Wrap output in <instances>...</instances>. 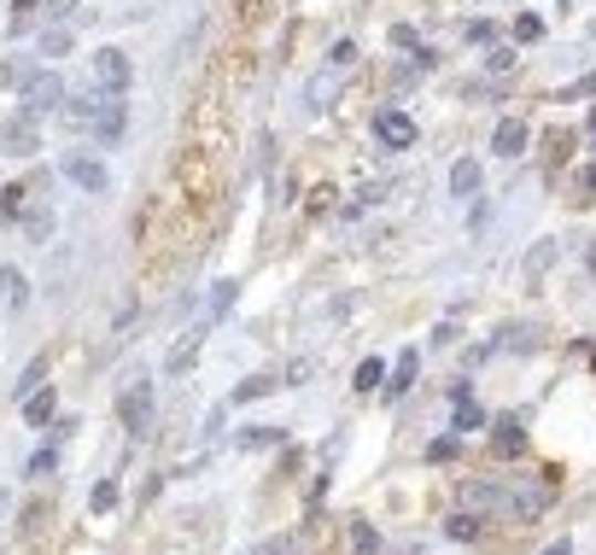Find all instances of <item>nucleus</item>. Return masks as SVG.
<instances>
[{"label":"nucleus","mask_w":596,"mask_h":555,"mask_svg":"<svg viewBox=\"0 0 596 555\" xmlns=\"http://www.w3.org/2000/svg\"><path fill=\"white\" fill-rule=\"evenodd\" d=\"M550 498H556V480L544 474H485V480H462L457 485V509H474L480 521H539Z\"/></svg>","instance_id":"1"},{"label":"nucleus","mask_w":596,"mask_h":555,"mask_svg":"<svg viewBox=\"0 0 596 555\" xmlns=\"http://www.w3.org/2000/svg\"><path fill=\"white\" fill-rule=\"evenodd\" d=\"M65 76H59L53 65H35V76L24 82V88H18V112H24V117H59V106H65Z\"/></svg>","instance_id":"2"},{"label":"nucleus","mask_w":596,"mask_h":555,"mask_svg":"<svg viewBox=\"0 0 596 555\" xmlns=\"http://www.w3.org/2000/svg\"><path fill=\"white\" fill-rule=\"evenodd\" d=\"M117 421L129 427V439H147V433H153V380H147V375H135V386H123Z\"/></svg>","instance_id":"3"},{"label":"nucleus","mask_w":596,"mask_h":555,"mask_svg":"<svg viewBox=\"0 0 596 555\" xmlns=\"http://www.w3.org/2000/svg\"><path fill=\"white\" fill-rule=\"evenodd\" d=\"M88 76H94V88H106V94H129L135 65H129V53H123V48H100L88 59Z\"/></svg>","instance_id":"4"},{"label":"nucleus","mask_w":596,"mask_h":555,"mask_svg":"<svg viewBox=\"0 0 596 555\" xmlns=\"http://www.w3.org/2000/svg\"><path fill=\"white\" fill-rule=\"evenodd\" d=\"M59 176H65L71 188H82V193H106V188H112V170H106V158H94V153H65V164H59Z\"/></svg>","instance_id":"5"},{"label":"nucleus","mask_w":596,"mask_h":555,"mask_svg":"<svg viewBox=\"0 0 596 555\" xmlns=\"http://www.w3.org/2000/svg\"><path fill=\"white\" fill-rule=\"evenodd\" d=\"M106 88H82V94H65V106H59V123H65L71 135H88L94 129V117L106 112Z\"/></svg>","instance_id":"6"},{"label":"nucleus","mask_w":596,"mask_h":555,"mask_svg":"<svg viewBox=\"0 0 596 555\" xmlns=\"http://www.w3.org/2000/svg\"><path fill=\"white\" fill-rule=\"evenodd\" d=\"M375 140L386 153H404V147H416V117L398 112V106H380L375 112Z\"/></svg>","instance_id":"7"},{"label":"nucleus","mask_w":596,"mask_h":555,"mask_svg":"<svg viewBox=\"0 0 596 555\" xmlns=\"http://www.w3.org/2000/svg\"><path fill=\"white\" fill-rule=\"evenodd\" d=\"M123 129H129V100L112 94V100H106V112L94 117V129H88V135H94V147H117Z\"/></svg>","instance_id":"8"},{"label":"nucleus","mask_w":596,"mask_h":555,"mask_svg":"<svg viewBox=\"0 0 596 555\" xmlns=\"http://www.w3.org/2000/svg\"><path fill=\"white\" fill-rule=\"evenodd\" d=\"M205 334H211V322L199 316V322L188 327V334H181V339L170 345V357H164V375H188V368L199 363V345H205Z\"/></svg>","instance_id":"9"},{"label":"nucleus","mask_w":596,"mask_h":555,"mask_svg":"<svg viewBox=\"0 0 596 555\" xmlns=\"http://www.w3.org/2000/svg\"><path fill=\"white\" fill-rule=\"evenodd\" d=\"M0 153L35 158V153H41V117H24V112H18V117L7 123V140H0Z\"/></svg>","instance_id":"10"},{"label":"nucleus","mask_w":596,"mask_h":555,"mask_svg":"<svg viewBox=\"0 0 596 555\" xmlns=\"http://www.w3.org/2000/svg\"><path fill=\"white\" fill-rule=\"evenodd\" d=\"M480 193H485L480 158H457V164H450V199H457V205H474Z\"/></svg>","instance_id":"11"},{"label":"nucleus","mask_w":596,"mask_h":555,"mask_svg":"<svg viewBox=\"0 0 596 555\" xmlns=\"http://www.w3.org/2000/svg\"><path fill=\"white\" fill-rule=\"evenodd\" d=\"M562 263V240H532V252H526V263H521V281L526 286H544V275Z\"/></svg>","instance_id":"12"},{"label":"nucleus","mask_w":596,"mask_h":555,"mask_svg":"<svg viewBox=\"0 0 596 555\" xmlns=\"http://www.w3.org/2000/svg\"><path fill=\"white\" fill-rule=\"evenodd\" d=\"M526 140H532L526 123H521V117H503L498 129H491V153H498V158H521V153H526Z\"/></svg>","instance_id":"13"},{"label":"nucleus","mask_w":596,"mask_h":555,"mask_svg":"<svg viewBox=\"0 0 596 555\" xmlns=\"http://www.w3.org/2000/svg\"><path fill=\"white\" fill-rule=\"evenodd\" d=\"M491 450H498V457H521L526 450V416H498V427H491Z\"/></svg>","instance_id":"14"},{"label":"nucleus","mask_w":596,"mask_h":555,"mask_svg":"<svg viewBox=\"0 0 596 555\" xmlns=\"http://www.w3.org/2000/svg\"><path fill=\"white\" fill-rule=\"evenodd\" d=\"M18 409H24V427H53L59 421V392H53V386H41V392H30Z\"/></svg>","instance_id":"15"},{"label":"nucleus","mask_w":596,"mask_h":555,"mask_svg":"<svg viewBox=\"0 0 596 555\" xmlns=\"http://www.w3.org/2000/svg\"><path fill=\"white\" fill-rule=\"evenodd\" d=\"M416 375H421V352H404V357L393 363V375H386L380 392H386V398H404L409 386H416Z\"/></svg>","instance_id":"16"},{"label":"nucleus","mask_w":596,"mask_h":555,"mask_svg":"<svg viewBox=\"0 0 596 555\" xmlns=\"http://www.w3.org/2000/svg\"><path fill=\"white\" fill-rule=\"evenodd\" d=\"M24 304H30V275L7 263L0 270V311H24Z\"/></svg>","instance_id":"17"},{"label":"nucleus","mask_w":596,"mask_h":555,"mask_svg":"<svg viewBox=\"0 0 596 555\" xmlns=\"http://www.w3.org/2000/svg\"><path fill=\"white\" fill-rule=\"evenodd\" d=\"M71 48H76V35H71V24H48V30L35 35V53L48 59V65H53V59H65Z\"/></svg>","instance_id":"18"},{"label":"nucleus","mask_w":596,"mask_h":555,"mask_svg":"<svg viewBox=\"0 0 596 555\" xmlns=\"http://www.w3.org/2000/svg\"><path fill=\"white\" fill-rule=\"evenodd\" d=\"M30 193H35V181H0V217L18 222L30 211Z\"/></svg>","instance_id":"19"},{"label":"nucleus","mask_w":596,"mask_h":555,"mask_svg":"<svg viewBox=\"0 0 596 555\" xmlns=\"http://www.w3.org/2000/svg\"><path fill=\"white\" fill-rule=\"evenodd\" d=\"M18 229H24L30 245H48L53 240V211H48V205H30V211L18 217Z\"/></svg>","instance_id":"20"},{"label":"nucleus","mask_w":596,"mask_h":555,"mask_svg":"<svg viewBox=\"0 0 596 555\" xmlns=\"http://www.w3.org/2000/svg\"><path fill=\"white\" fill-rule=\"evenodd\" d=\"M485 532V521L474 515V509H450V521H445V538H457V544H474Z\"/></svg>","instance_id":"21"},{"label":"nucleus","mask_w":596,"mask_h":555,"mask_svg":"<svg viewBox=\"0 0 596 555\" xmlns=\"http://www.w3.org/2000/svg\"><path fill=\"white\" fill-rule=\"evenodd\" d=\"M539 327H532V322H509L503 327V339H498V352H539Z\"/></svg>","instance_id":"22"},{"label":"nucleus","mask_w":596,"mask_h":555,"mask_svg":"<svg viewBox=\"0 0 596 555\" xmlns=\"http://www.w3.org/2000/svg\"><path fill=\"white\" fill-rule=\"evenodd\" d=\"M457 404V416H450V433H474V427H485V409L474 404V392H462V398H450Z\"/></svg>","instance_id":"23"},{"label":"nucleus","mask_w":596,"mask_h":555,"mask_svg":"<svg viewBox=\"0 0 596 555\" xmlns=\"http://www.w3.org/2000/svg\"><path fill=\"white\" fill-rule=\"evenodd\" d=\"M275 444H286V433H281V427H270V421L245 427V433L234 439V450H275Z\"/></svg>","instance_id":"24"},{"label":"nucleus","mask_w":596,"mask_h":555,"mask_svg":"<svg viewBox=\"0 0 596 555\" xmlns=\"http://www.w3.org/2000/svg\"><path fill=\"white\" fill-rule=\"evenodd\" d=\"M275 386H281L275 375H245V380L234 386V392H229V404H258V398H270Z\"/></svg>","instance_id":"25"},{"label":"nucleus","mask_w":596,"mask_h":555,"mask_svg":"<svg viewBox=\"0 0 596 555\" xmlns=\"http://www.w3.org/2000/svg\"><path fill=\"white\" fill-rule=\"evenodd\" d=\"M357 59H363L357 41H334V48H327V76H352Z\"/></svg>","instance_id":"26"},{"label":"nucleus","mask_w":596,"mask_h":555,"mask_svg":"<svg viewBox=\"0 0 596 555\" xmlns=\"http://www.w3.org/2000/svg\"><path fill=\"white\" fill-rule=\"evenodd\" d=\"M352 386H357L363 398H368V392H380V386H386V363H380V357H363V363H357V375H352Z\"/></svg>","instance_id":"27"},{"label":"nucleus","mask_w":596,"mask_h":555,"mask_svg":"<svg viewBox=\"0 0 596 555\" xmlns=\"http://www.w3.org/2000/svg\"><path fill=\"white\" fill-rule=\"evenodd\" d=\"M41 386H48V357H30V363H24V375H18V386H12V392H18V404H24L30 392H41Z\"/></svg>","instance_id":"28"},{"label":"nucleus","mask_w":596,"mask_h":555,"mask_svg":"<svg viewBox=\"0 0 596 555\" xmlns=\"http://www.w3.org/2000/svg\"><path fill=\"white\" fill-rule=\"evenodd\" d=\"M544 147H550V153H544V164H550V176H556L562 164L573 158V129H550V140H544Z\"/></svg>","instance_id":"29"},{"label":"nucleus","mask_w":596,"mask_h":555,"mask_svg":"<svg viewBox=\"0 0 596 555\" xmlns=\"http://www.w3.org/2000/svg\"><path fill=\"white\" fill-rule=\"evenodd\" d=\"M515 41H498V48L485 53V76H515Z\"/></svg>","instance_id":"30"},{"label":"nucleus","mask_w":596,"mask_h":555,"mask_svg":"<svg viewBox=\"0 0 596 555\" xmlns=\"http://www.w3.org/2000/svg\"><path fill=\"white\" fill-rule=\"evenodd\" d=\"M352 555H380V526L375 521H352Z\"/></svg>","instance_id":"31"},{"label":"nucleus","mask_w":596,"mask_h":555,"mask_svg":"<svg viewBox=\"0 0 596 555\" xmlns=\"http://www.w3.org/2000/svg\"><path fill=\"white\" fill-rule=\"evenodd\" d=\"M544 41V18L539 12H515V48H539Z\"/></svg>","instance_id":"32"},{"label":"nucleus","mask_w":596,"mask_h":555,"mask_svg":"<svg viewBox=\"0 0 596 555\" xmlns=\"http://www.w3.org/2000/svg\"><path fill=\"white\" fill-rule=\"evenodd\" d=\"M462 41H468V48H498V24H491V18H468Z\"/></svg>","instance_id":"33"},{"label":"nucleus","mask_w":596,"mask_h":555,"mask_svg":"<svg viewBox=\"0 0 596 555\" xmlns=\"http://www.w3.org/2000/svg\"><path fill=\"white\" fill-rule=\"evenodd\" d=\"M573 205H579V211H585V205H596V158L585 164V170L579 176H573V193H567Z\"/></svg>","instance_id":"34"},{"label":"nucleus","mask_w":596,"mask_h":555,"mask_svg":"<svg viewBox=\"0 0 596 555\" xmlns=\"http://www.w3.org/2000/svg\"><path fill=\"white\" fill-rule=\"evenodd\" d=\"M240 299V281H217L211 286V311H205V322H217V316H229V304Z\"/></svg>","instance_id":"35"},{"label":"nucleus","mask_w":596,"mask_h":555,"mask_svg":"<svg viewBox=\"0 0 596 555\" xmlns=\"http://www.w3.org/2000/svg\"><path fill=\"white\" fill-rule=\"evenodd\" d=\"M53 468H59V444H41V450H35V457L24 462V480H48V474H53Z\"/></svg>","instance_id":"36"},{"label":"nucleus","mask_w":596,"mask_h":555,"mask_svg":"<svg viewBox=\"0 0 596 555\" xmlns=\"http://www.w3.org/2000/svg\"><path fill=\"white\" fill-rule=\"evenodd\" d=\"M117 498H123V491H117V480H100V485L88 491V509H94V515H112V509H117Z\"/></svg>","instance_id":"37"},{"label":"nucleus","mask_w":596,"mask_h":555,"mask_svg":"<svg viewBox=\"0 0 596 555\" xmlns=\"http://www.w3.org/2000/svg\"><path fill=\"white\" fill-rule=\"evenodd\" d=\"M76 7H82V0H41V18H48V24H71Z\"/></svg>","instance_id":"38"},{"label":"nucleus","mask_w":596,"mask_h":555,"mask_svg":"<svg viewBox=\"0 0 596 555\" xmlns=\"http://www.w3.org/2000/svg\"><path fill=\"white\" fill-rule=\"evenodd\" d=\"M457 450H462V433H450V439H433V444H427V462H450V457H457Z\"/></svg>","instance_id":"39"},{"label":"nucleus","mask_w":596,"mask_h":555,"mask_svg":"<svg viewBox=\"0 0 596 555\" xmlns=\"http://www.w3.org/2000/svg\"><path fill=\"white\" fill-rule=\"evenodd\" d=\"M245 555H299V544L293 538H263V544H252Z\"/></svg>","instance_id":"40"},{"label":"nucleus","mask_w":596,"mask_h":555,"mask_svg":"<svg viewBox=\"0 0 596 555\" xmlns=\"http://www.w3.org/2000/svg\"><path fill=\"white\" fill-rule=\"evenodd\" d=\"M393 48H398V53H416V48H421L416 24H393Z\"/></svg>","instance_id":"41"},{"label":"nucleus","mask_w":596,"mask_h":555,"mask_svg":"<svg viewBox=\"0 0 596 555\" xmlns=\"http://www.w3.org/2000/svg\"><path fill=\"white\" fill-rule=\"evenodd\" d=\"M311 368H316L311 357H293V363H286V380L281 386H304V380H311Z\"/></svg>","instance_id":"42"},{"label":"nucleus","mask_w":596,"mask_h":555,"mask_svg":"<svg viewBox=\"0 0 596 555\" xmlns=\"http://www.w3.org/2000/svg\"><path fill=\"white\" fill-rule=\"evenodd\" d=\"M590 94H596V76H579V82H567L556 100H590Z\"/></svg>","instance_id":"43"},{"label":"nucleus","mask_w":596,"mask_h":555,"mask_svg":"<svg viewBox=\"0 0 596 555\" xmlns=\"http://www.w3.org/2000/svg\"><path fill=\"white\" fill-rule=\"evenodd\" d=\"M485 222H491V205H480V199H474V217H468V229L485 234Z\"/></svg>","instance_id":"44"},{"label":"nucleus","mask_w":596,"mask_h":555,"mask_svg":"<svg viewBox=\"0 0 596 555\" xmlns=\"http://www.w3.org/2000/svg\"><path fill=\"white\" fill-rule=\"evenodd\" d=\"M41 521H48V503H30V509H24V532H35Z\"/></svg>","instance_id":"45"},{"label":"nucleus","mask_w":596,"mask_h":555,"mask_svg":"<svg viewBox=\"0 0 596 555\" xmlns=\"http://www.w3.org/2000/svg\"><path fill=\"white\" fill-rule=\"evenodd\" d=\"M433 345H457V322H439L433 327Z\"/></svg>","instance_id":"46"},{"label":"nucleus","mask_w":596,"mask_h":555,"mask_svg":"<svg viewBox=\"0 0 596 555\" xmlns=\"http://www.w3.org/2000/svg\"><path fill=\"white\" fill-rule=\"evenodd\" d=\"M539 555H573V538H556V544H544Z\"/></svg>","instance_id":"47"},{"label":"nucleus","mask_w":596,"mask_h":555,"mask_svg":"<svg viewBox=\"0 0 596 555\" xmlns=\"http://www.w3.org/2000/svg\"><path fill=\"white\" fill-rule=\"evenodd\" d=\"M585 263H590V275H596V245H590V252H585Z\"/></svg>","instance_id":"48"},{"label":"nucleus","mask_w":596,"mask_h":555,"mask_svg":"<svg viewBox=\"0 0 596 555\" xmlns=\"http://www.w3.org/2000/svg\"><path fill=\"white\" fill-rule=\"evenodd\" d=\"M585 123H590V129H596V106H590V117H585Z\"/></svg>","instance_id":"49"},{"label":"nucleus","mask_w":596,"mask_h":555,"mask_svg":"<svg viewBox=\"0 0 596 555\" xmlns=\"http://www.w3.org/2000/svg\"><path fill=\"white\" fill-rule=\"evenodd\" d=\"M590 153H596V129H590Z\"/></svg>","instance_id":"50"},{"label":"nucleus","mask_w":596,"mask_h":555,"mask_svg":"<svg viewBox=\"0 0 596 555\" xmlns=\"http://www.w3.org/2000/svg\"><path fill=\"white\" fill-rule=\"evenodd\" d=\"M0 140H7V123H0Z\"/></svg>","instance_id":"51"}]
</instances>
